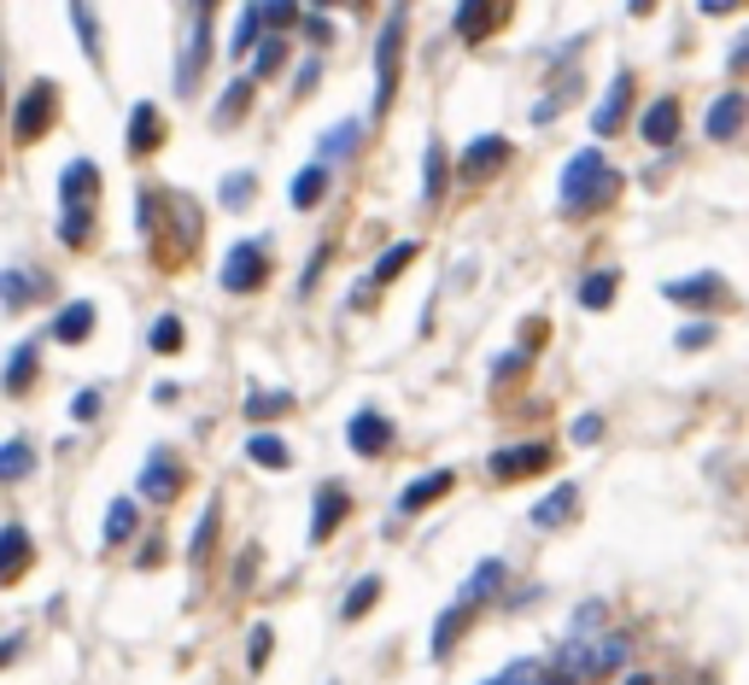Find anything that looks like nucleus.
<instances>
[{"label": "nucleus", "mask_w": 749, "mask_h": 685, "mask_svg": "<svg viewBox=\"0 0 749 685\" xmlns=\"http://www.w3.org/2000/svg\"><path fill=\"white\" fill-rule=\"evenodd\" d=\"M182 492V463L164 446L147 451V463H141V498H153V504H171Z\"/></svg>", "instance_id": "6"}, {"label": "nucleus", "mask_w": 749, "mask_h": 685, "mask_svg": "<svg viewBox=\"0 0 749 685\" xmlns=\"http://www.w3.org/2000/svg\"><path fill=\"white\" fill-rule=\"evenodd\" d=\"M679 351H702V346H715V323H685L679 335H674Z\"/></svg>", "instance_id": "44"}, {"label": "nucleus", "mask_w": 749, "mask_h": 685, "mask_svg": "<svg viewBox=\"0 0 749 685\" xmlns=\"http://www.w3.org/2000/svg\"><path fill=\"white\" fill-rule=\"evenodd\" d=\"M463 627H469V604H451L440 615V627H433V656H451V645L463 638Z\"/></svg>", "instance_id": "32"}, {"label": "nucleus", "mask_w": 749, "mask_h": 685, "mask_svg": "<svg viewBox=\"0 0 749 685\" xmlns=\"http://www.w3.org/2000/svg\"><path fill=\"white\" fill-rule=\"evenodd\" d=\"M620 685H656L650 674H633V679H620Z\"/></svg>", "instance_id": "56"}, {"label": "nucleus", "mask_w": 749, "mask_h": 685, "mask_svg": "<svg viewBox=\"0 0 749 685\" xmlns=\"http://www.w3.org/2000/svg\"><path fill=\"white\" fill-rule=\"evenodd\" d=\"M627 7H633V12L644 18V12H650V7H656V0H627Z\"/></svg>", "instance_id": "55"}, {"label": "nucleus", "mask_w": 749, "mask_h": 685, "mask_svg": "<svg viewBox=\"0 0 749 685\" xmlns=\"http://www.w3.org/2000/svg\"><path fill=\"white\" fill-rule=\"evenodd\" d=\"M738 7H743V0H697L702 18H726V12H738Z\"/></svg>", "instance_id": "51"}, {"label": "nucleus", "mask_w": 749, "mask_h": 685, "mask_svg": "<svg viewBox=\"0 0 749 685\" xmlns=\"http://www.w3.org/2000/svg\"><path fill=\"white\" fill-rule=\"evenodd\" d=\"M35 469V451L24 440H7L0 446V481H24V474Z\"/></svg>", "instance_id": "34"}, {"label": "nucleus", "mask_w": 749, "mask_h": 685, "mask_svg": "<svg viewBox=\"0 0 749 685\" xmlns=\"http://www.w3.org/2000/svg\"><path fill=\"white\" fill-rule=\"evenodd\" d=\"M504 574H510V569L497 563V556H486V563L463 580V597H456V604H469V610H474V604H486V597H492L497 586H504Z\"/></svg>", "instance_id": "23"}, {"label": "nucleus", "mask_w": 749, "mask_h": 685, "mask_svg": "<svg viewBox=\"0 0 749 685\" xmlns=\"http://www.w3.org/2000/svg\"><path fill=\"white\" fill-rule=\"evenodd\" d=\"M346 510H351L346 487H340V481H328V487L317 492V510H310V545H322V539L346 522Z\"/></svg>", "instance_id": "14"}, {"label": "nucleus", "mask_w": 749, "mask_h": 685, "mask_svg": "<svg viewBox=\"0 0 749 685\" xmlns=\"http://www.w3.org/2000/svg\"><path fill=\"white\" fill-rule=\"evenodd\" d=\"M89 328H94V305H89V299H71V305L53 317V340H59V346H76V340H89Z\"/></svg>", "instance_id": "21"}, {"label": "nucleus", "mask_w": 749, "mask_h": 685, "mask_svg": "<svg viewBox=\"0 0 749 685\" xmlns=\"http://www.w3.org/2000/svg\"><path fill=\"white\" fill-rule=\"evenodd\" d=\"M100 405H106V392H100V387H82L76 399H71V422H94Z\"/></svg>", "instance_id": "45"}, {"label": "nucleus", "mask_w": 749, "mask_h": 685, "mask_svg": "<svg viewBox=\"0 0 749 685\" xmlns=\"http://www.w3.org/2000/svg\"><path fill=\"white\" fill-rule=\"evenodd\" d=\"M246 457H253L258 469H287L294 463V451H287L281 433H253V440H246Z\"/></svg>", "instance_id": "25"}, {"label": "nucleus", "mask_w": 749, "mask_h": 685, "mask_svg": "<svg viewBox=\"0 0 749 685\" xmlns=\"http://www.w3.org/2000/svg\"><path fill=\"white\" fill-rule=\"evenodd\" d=\"M440 194H445V147H440V141H428V147H422V200L440 205Z\"/></svg>", "instance_id": "26"}, {"label": "nucleus", "mask_w": 749, "mask_h": 685, "mask_svg": "<svg viewBox=\"0 0 749 685\" xmlns=\"http://www.w3.org/2000/svg\"><path fill=\"white\" fill-rule=\"evenodd\" d=\"M53 106H59V89L48 76L41 82H30L24 94H18V106H12V130H18V141H35L41 130L53 123Z\"/></svg>", "instance_id": "4"}, {"label": "nucleus", "mask_w": 749, "mask_h": 685, "mask_svg": "<svg viewBox=\"0 0 749 685\" xmlns=\"http://www.w3.org/2000/svg\"><path fill=\"white\" fill-rule=\"evenodd\" d=\"M269 645H276V633H269V627H253V638H246V662H253V668H264V662H269Z\"/></svg>", "instance_id": "49"}, {"label": "nucleus", "mask_w": 749, "mask_h": 685, "mask_svg": "<svg viewBox=\"0 0 749 685\" xmlns=\"http://www.w3.org/2000/svg\"><path fill=\"white\" fill-rule=\"evenodd\" d=\"M217 515H223V504L212 498V504L199 510V528H194V539H187V563H205V556H212V539H217Z\"/></svg>", "instance_id": "31"}, {"label": "nucleus", "mask_w": 749, "mask_h": 685, "mask_svg": "<svg viewBox=\"0 0 749 685\" xmlns=\"http://www.w3.org/2000/svg\"><path fill=\"white\" fill-rule=\"evenodd\" d=\"M246 106H253V76L228 82V89H223V100H217V112H212V123H235Z\"/></svg>", "instance_id": "33"}, {"label": "nucleus", "mask_w": 749, "mask_h": 685, "mask_svg": "<svg viewBox=\"0 0 749 685\" xmlns=\"http://www.w3.org/2000/svg\"><path fill=\"white\" fill-rule=\"evenodd\" d=\"M574 510H579V487H574V481H562V487H551V492L533 504V528H562Z\"/></svg>", "instance_id": "16"}, {"label": "nucleus", "mask_w": 749, "mask_h": 685, "mask_svg": "<svg viewBox=\"0 0 749 685\" xmlns=\"http://www.w3.org/2000/svg\"><path fill=\"white\" fill-rule=\"evenodd\" d=\"M199 12H212V0H199Z\"/></svg>", "instance_id": "58"}, {"label": "nucleus", "mask_w": 749, "mask_h": 685, "mask_svg": "<svg viewBox=\"0 0 749 685\" xmlns=\"http://www.w3.org/2000/svg\"><path fill=\"white\" fill-rule=\"evenodd\" d=\"M510 0H456V35L463 41H486L497 30V18H504Z\"/></svg>", "instance_id": "13"}, {"label": "nucleus", "mask_w": 749, "mask_h": 685, "mask_svg": "<svg viewBox=\"0 0 749 685\" xmlns=\"http://www.w3.org/2000/svg\"><path fill=\"white\" fill-rule=\"evenodd\" d=\"M205 53H212V12H194V30H187V48H182V65H176V89L182 94L199 82Z\"/></svg>", "instance_id": "8"}, {"label": "nucleus", "mask_w": 749, "mask_h": 685, "mask_svg": "<svg viewBox=\"0 0 749 685\" xmlns=\"http://www.w3.org/2000/svg\"><path fill=\"white\" fill-rule=\"evenodd\" d=\"M305 35H310V41H317V48H322V41L335 35V30H328V18H305Z\"/></svg>", "instance_id": "52"}, {"label": "nucleus", "mask_w": 749, "mask_h": 685, "mask_svg": "<svg viewBox=\"0 0 749 685\" xmlns=\"http://www.w3.org/2000/svg\"><path fill=\"white\" fill-rule=\"evenodd\" d=\"M638 135L650 141V147H674V141H679V100H674V94L650 100V106H644V117H638Z\"/></svg>", "instance_id": "10"}, {"label": "nucleus", "mask_w": 749, "mask_h": 685, "mask_svg": "<svg viewBox=\"0 0 749 685\" xmlns=\"http://www.w3.org/2000/svg\"><path fill=\"white\" fill-rule=\"evenodd\" d=\"M287 410H294V392H253V399H246V417L253 422H269V417H287Z\"/></svg>", "instance_id": "35"}, {"label": "nucleus", "mask_w": 749, "mask_h": 685, "mask_svg": "<svg viewBox=\"0 0 749 685\" xmlns=\"http://www.w3.org/2000/svg\"><path fill=\"white\" fill-rule=\"evenodd\" d=\"M574 440H579V446H597V440H603V417H579V422H574Z\"/></svg>", "instance_id": "50"}, {"label": "nucleus", "mask_w": 749, "mask_h": 685, "mask_svg": "<svg viewBox=\"0 0 749 685\" xmlns=\"http://www.w3.org/2000/svg\"><path fill=\"white\" fill-rule=\"evenodd\" d=\"M269 282V253L264 241H235L223 258V287L228 294H258V287Z\"/></svg>", "instance_id": "3"}, {"label": "nucleus", "mask_w": 749, "mask_h": 685, "mask_svg": "<svg viewBox=\"0 0 749 685\" xmlns=\"http://www.w3.org/2000/svg\"><path fill=\"white\" fill-rule=\"evenodd\" d=\"M310 7H335V0H310Z\"/></svg>", "instance_id": "57"}, {"label": "nucleus", "mask_w": 749, "mask_h": 685, "mask_svg": "<svg viewBox=\"0 0 749 685\" xmlns=\"http://www.w3.org/2000/svg\"><path fill=\"white\" fill-rule=\"evenodd\" d=\"M24 569H30V533L18 528V522H7V528H0V580L12 586Z\"/></svg>", "instance_id": "19"}, {"label": "nucleus", "mask_w": 749, "mask_h": 685, "mask_svg": "<svg viewBox=\"0 0 749 685\" xmlns=\"http://www.w3.org/2000/svg\"><path fill=\"white\" fill-rule=\"evenodd\" d=\"M264 41H269V30H264V12H258V0H253V7L240 12V24L228 30V59H246L253 48H264Z\"/></svg>", "instance_id": "22"}, {"label": "nucleus", "mask_w": 749, "mask_h": 685, "mask_svg": "<svg viewBox=\"0 0 749 685\" xmlns=\"http://www.w3.org/2000/svg\"><path fill=\"white\" fill-rule=\"evenodd\" d=\"M551 469V446H504L492 451V474L497 481H522V474H538Z\"/></svg>", "instance_id": "12"}, {"label": "nucleus", "mask_w": 749, "mask_h": 685, "mask_svg": "<svg viewBox=\"0 0 749 685\" xmlns=\"http://www.w3.org/2000/svg\"><path fill=\"white\" fill-rule=\"evenodd\" d=\"M404 24H410V7H392L381 35H374V117L392 106L399 94V65H404Z\"/></svg>", "instance_id": "2"}, {"label": "nucleus", "mask_w": 749, "mask_h": 685, "mask_svg": "<svg viewBox=\"0 0 749 685\" xmlns=\"http://www.w3.org/2000/svg\"><path fill=\"white\" fill-rule=\"evenodd\" d=\"M217 194H223V205H253V194H258V176H253V171H240V176H228Z\"/></svg>", "instance_id": "43"}, {"label": "nucleus", "mask_w": 749, "mask_h": 685, "mask_svg": "<svg viewBox=\"0 0 749 685\" xmlns=\"http://www.w3.org/2000/svg\"><path fill=\"white\" fill-rule=\"evenodd\" d=\"M374 597H381V574H363L358 586L346 592V604H340V621H358V615L374 604Z\"/></svg>", "instance_id": "36"}, {"label": "nucleus", "mask_w": 749, "mask_h": 685, "mask_svg": "<svg viewBox=\"0 0 749 685\" xmlns=\"http://www.w3.org/2000/svg\"><path fill=\"white\" fill-rule=\"evenodd\" d=\"M158 141H164V123H158V106H153V100L130 106V153H153Z\"/></svg>", "instance_id": "20"}, {"label": "nucleus", "mask_w": 749, "mask_h": 685, "mask_svg": "<svg viewBox=\"0 0 749 685\" xmlns=\"http://www.w3.org/2000/svg\"><path fill=\"white\" fill-rule=\"evenodd\" d=\"M346 440H351L358 457H381L392 446V422L381 417V410H358V417L346 422Z\"/></svg>", "instance_id": "11"}, {"label": "nucleus", "mask_w": 749, "mask_h": 685, "mask_svg": "<svg viewBox=\"0 0 749 685\" xmlns=\"http://www.w3.org/2000/svg\"><path fill=\"white\" fill-rule=\"evenodd\" d=\"M258 12H264V30L269 35H287V24L299 18V0H258Z\"/></svg>", "instance_id": "40"}, {"label": "nucleus", "mask_w": 749, "mask_h": 685, "mask_svg": "<svg viewBox=\"0 0 749 685\" xmlns=\"http://www.w3.org/2000/svg\"><path fill=\"white\" fill-rule=\"evenodd\" d=\"M30 381H35V340L12 346V358H7V392H12V399H18V392H30Z\"/></svg>", "instance_id": "28"}, {"label": "nucleus", "mask_w": 749, "mask_h": 685, "mask_svg": "<svg viewBox=\"0 0 749 685\" xmlns=\"http://www.w3.org/2000/svg\"><path fill=\"white\" fill-rule=\"evenodd\" d=\"M59 241L65 246H89L94 241V212L89 205H65V212H59Z\"/></svg>", "instance_id": "29"}, {"label": "nucleus", "mask_w": 749, "mask_h": 685, "mask_svg": "<svg viewBox=\"0 0 749 685\" xmlns=\"http://www.w3.org/2000/svg\"><path fill=\"white\" fill-rule=\"evenodd\" d=\"M130 533H135V498H117L106 510V545H123Z\"/></svg>", "instance_id": "37"}, {"label": "nucleus", "mask_w": 749, "mask_h": 685, "mask_svg": "<svg viewBox=\"0 0 749 685\" xmlns=\"http://www.w3.org/2000/svg\"><path fill=\"white\" fill-rule=\"evenodd\" d=\"M71 18H76V41H82V53L100 59V24H94L89 0H71Z\"/></svg>", "instance_id": "39"}, {"label": "nucleus", "mask_w": 749, "mask_h": 685, "mask_svg": "<svg viewBox=\"0 0 749 685\" xmlns=\"http://www.w3.org/2000/svg\"><path fill=\"white\" fill-rule=\"evenodd\" d=\"M410 258H415V241H399V246H387V253H381V258H374V276H369V282L358 287V299L369 294V287H374V282H392V276H399V269H404Z\"/></svg>", "instance_id": "30"}, {"label": "nucleus", "mask_w": 749, "mask_h": 685, "mask_svg": "<svg viewBox=\"0 0 749 685\" xmlns=\"http://www.w3.org/2000/svg\"><path fill=\"white\" fill-rule=\"evenodd\" d=\"M358 130L363 123H340L335 135H322V164H335V159H346L351 147H358Z\"/></svg>", "instance_id": "42"}, {"label": "nucleus", "mask_w": 749, "mask_h": 685, "mask_svg": "<svg viewBox=\"0 0 749 685\" xmlns=\"http://www.w3.org/2000/svg\"><path fill=\"white\" fill-rule=\"evenodd\" d=\"M486 685H538V662H510V668Z\"/></svg>", "instance_id": "48"}, {"label": "nucleus", "mask_w": 749, "mask_h": 685, "mask_svg": "<svg viewBox=\"0 0 749 685\" xmlns=\"http://www.w3.org/2000/svg\"><path fill=\"white\" fill-rule=\"evenodd\" d=\"M749 65V41H738V48H732V71H743Z\"/></svg>", "instance_id": "54"}, {"label": "nucleus", "mask_w": 749, "mask_h": 685, "mask_svg": "<svg viewBox=\"0 0 749 685\" xmlns=\"http://www.w3.org/2000/svg\"><path fill=\"white\" fill-rule=\"evenodd\" d=\"M451 481H456V474L451 469H433V474H415V481L399 492V510L404 515H415V510H428L433 504V498H445L451 492Z\"/></svg>", "instance_id": "18"}, {"label": "nucleus", "mask_w": 749, "mask_h": 685, "mask_svg": "<svg viewBox=\"0 0 749 685\" xmlns=\"http://www.w3.org/2000/svg\"><path fill=\"white\" fill-rule=\"evenodd\" d=\"M661 294H668L674 305H726V276L720 269H697V276H679V282H668L661 287Z\"/></svg>", "instance_id": "7"}, {"label": "nucleus", "mask_w": 749, "mask_h": 685, "mask_svg": "<svg viewBox=\"0 0 749 685\" xmlns=\"http://www.w3.org/2000/svg\"><path fill=\"white\" fill-rule=\"evenodd\" d=\"M322 194H328V164L317 159V164H305V171L294 176V205H299V212H310Z\"/></svg>", "instance_id": "27"}, {"label": "nucleus", "mask_w": 749, "mask_h": 685, "mask_svg": "<svg viewBox=\"0 0 749 685\" xmlns=\"http://www.w3.org/2000/svg\"><path fill=\"white\" fill-rule=\"evenodd\" d=\"M615 188H620L615 164L603 159L597 147H586V153H574L568 164H562V182H556V205H562V212H568V217H579V212H592V205L615 200Z\"/></svg>", "instance_id": "1"}, {"label": "nucleus", "mask_w": 749, "mask_h": 685, "mask_svg": "<svg viewBox=\"0 0 749 685\" xmlns=\"http://www.w3.org/2000/svg\"><path fill=\"white\" fill-rule=\"evenodd\" d=\"M627 106H633V76L615 71V76H609V94H603L597 112H592V130H597V135H615L620 123H627Z\"/></svg>", "instance_id": "9"}, {"label": "nucleus", "mask_w": 749, "mask_h": 685, "mask_svg": "<svg viewBox=\"0 0 749 685\" xmlns=\"http://www.w3.org/2000/svg\"><path fill=\"white\" fill-rule=\"evenodd\" d=\"M171 205H176V228H182V241L194 246V241H199V205H194V200H182V194H176Z\"/></svg>", "instance_id": "46"}, {"label": "nucleus", "mask_w": 749, "mask_h": 685, "mask_svg": "<svg viewBox=\"0 0 749 685\" xmlns=\"http://www.w3.org/2000/svg\"><path fill=\"white\" fill-rule=\"evenodd\" d=\"M743 123H749V94H720L715 106H709V135L715 141H738L743 135Z\"/></svg>", "instance_id": "15"}, {"label": "nucleus", "mask_w": 749, "mask_h": 685, "mask_svg": "<svg viewBox=\"0 0 749 685\" xmlns=\"http://www.w3.org/2000/svg\"><path fill=\"white\" fill-rule=\"evenodd\" d=\"M147 340H153V351H176V346H182V323H176V317H158Z\"/></svg>", "instance_id": "47"}, {"label": "nucleus", "mask_w": 749, "mask_h": 685, "mask_svg": "<svg viewBox=\"0 0 749 685\" xmlns=\"http://www.w3.org/2000/svg\"><path fill=\"white\" fill-rule=\"evenodd\" d=\"M538 685H574V668H562V662H556L551 674H538Z\"/></svg>", "instance_id": "53"}, {"label": "nucleus", "mask_w": 749, "mask_h": 685, "mask_svg": "<svg viewBox=\"0 0 749 685\" xmlns=\"http://www.w3.org/2000/svg\"><path fill=\"white\" fill-rule=\"evenodd\" d=\"M620 294V269H592L586 282H579V305L586 310H609Z\"/></svg>", "instance_id": "24"}, {"label": "nucleus", "mask_w": 749, "mask_h": 685, "mask_svg": "<svg viewBox=\"0 0 749 685\" xmlns=\"http://www.w3.org/2000/svg\"><path fill=\"white\" fill-rule=\"evenodd\" d=\"M281 59H287V41H281V35H269L264 48H258V59H253V82L276 76V71H281Z\"/></svg>", "instance_id": "41"}, {"label": "nucleus", "mask_w": 749, "mask_h": 685, "mask_svg": "<svg viewBox=\"0 0 749 685\" xmlns=\"http://www.w3.org/2000/svg\"><path fill=\"white\" fill-rule=\"evenodd\" d=\"M510 153L515 147H510L504 135H474L469 147H463V159H456V176H463V182H486V176H497L510 164Z\"/></svg>", "instance_id": "5"}, {"label": "nucleus", "mask_w": 749, "mask_h": 685, "mask_svg": "<svg viewBox=\"0 0 749 685\" xmlns=\"http://www.w3.org/2000/svg\"><path fill=\"white\" fill-rule=\"evenodd\" d=\"M35 294V282H30V269H7V282H0V305H7V310H24V299Z\"/></svg>", "instance_id": "38"}, {"label": "nucleus", "mask_w": 749, "mask_h": 685, "mask_svg": "<svg viewBox=\"0 0 749 685\" xmlns=\"http://www.w3.org/2000/svg\"><path fill=\"white\" fill-rule=\"evenodd\" d=\"M94 194H100V171L89 159H71L65 176H59V200L65 205H94Z\"/></svg>", "instance_id": "17"}]
</instances>
